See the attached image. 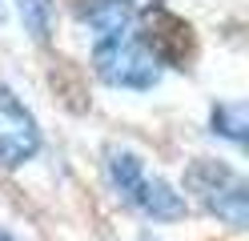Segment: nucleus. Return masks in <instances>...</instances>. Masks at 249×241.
<instances>
[{
  "label": "nucleus",
  "mask_w": 249,
  "mask_h": 241,
  "mask_svg": "<svg viewBox=\"0 0 249 241\" xmlns=\"http://www.w3.org/2000/svg\"><path fill=\"white\" fill-rule=\"evenodd\" d=\"M105 181L117 193L121 205H129L133 213H141L145 221H181L189 213V197L177 193L165 177L145 169V157L124 149V145H108L105 149Z\"/></svg>",
  "instance_id": "1"
},
{
  "label": "nucleus",
  "mask_w": 249,
  "mask_h": 241,
  "mask_svg": "<svg viewBox=\"0 0 249 241\" xmlns=\"http://www.w3.org/2000/svg\"><path fill=\"white\" fill-rule=\"evenodd\" d=\"M209 133L229 145H245L249 137V105L245 101H217L209 109Z\"/></svg>",
  "instance_id": "7"
},
{
  "label": "nucleus",
  "mask_w": 249,
  "mask_h": 241,
  "mask_svg": "<svg viewBox=\"0 0 249 241\" xmlns=\"http://www.w3.org/2000/svg\"><path fill=\"white\" fill-rule=\"evenodd\" d=\"M20 24L36 44L53 40V24H56V0H17Z\"/></svg>",
  "instance_id": "8"
},
{
  "label": "nucleus",
  "mask_w": 249,
  "mask_h": 241,
  "mask_svg": "<svg viewBox=\"0 0 249 241\" xmlns=\"http://www.w3.org/2000/svg\"><path fill=\"white\" fill-rule=\"evenodd\" d=\"M92 73L97 80H105L108 89H124V93H149L161 85V73L165 64L153 56V48L133 32L113 40H101L92 44Z\"/></svg>",
  "instance_id": "3"
},
{
  "label": "nucleus",
  "mask_w": 249,
  "mask_h": 241,
  "mask_svg": "<svg viewBox=\"0 0 249 241\" xmlns=\"http://www.w3.org/2000/svg\"><path fill=\"white\" fill-rule=\"evenodd\" d=\"M0 241H17V237H12V233H8V229H0Z\"/></svg>",
  "instance_id": "10"
},
{
  "label": "nucleus",
  "mask_w": 249,
  "mask_h": 241,
  "mask_svg": "<svg viewBox=\"0 0 249 241\" xmlns=\"http://www.w3.org/2000/svg\"><path fill=\"white\" fill-rule=\"evenodd\" d=\"M149 48L153 56H157L161 64H169V69H189V60L197 53V40H193V28L181 20V16H173L169 8H149L145 12V28L137 32Z\"/></svg>",
  "instance_id": "5"
},
{
  "label": "nucleus",
  "mask_w": 249,
  "mask_h": 241,
  "mask_svg": "<svg viewBox=\"0 0 249 241\" xmlns=\"http://www.w3.org/2000/svg\"><path fill=\"white\" fill-rule=\"evenodd\" d=\"M76 16H81V24L92 32V44L124 37V32H133L141 24L137 0H81V4H76Z\"/></svg>",
  "instance_id": "6"
},
{
  "label": "nucleus",
  "mask_w": 249,
  "mask_h": 241,
  "mask_svg": "<svg viewBox=\"0 0 249 241\" xmlns=\"http://www.w3.org/2000/svg\"><path fill=\"white\" fill-rule=\"evenodd\" d=\"M185 193L197 197V205L221 225H229V229H245L249 225V181L229 161L193 157L185 165Z\"/></svg>",
  "instance_id": "2"
},
{
  "label": "nucleus",
  "mask_w": 249,
  "mask_h": 241,
  "mask_svg": "<svg viewBox=\"0 0 249 241\" xmlns=\"http://www.w3.org/2000/svg\"><path fill=\"white\" fill-rule=\"evenodd\" d=\"M141 241H157V237H149V233H145V237H141Z\"/></svg>",
  "instance_id": "11"
},
{
  "label": "nucleus",
  "mask_w": 249,
  "mask_h": 241,
  "mask_svg": "<svg viewBox=\"0 0 249 241\" xmlns=\"http://www.w3.org/2000/svg\"><path fill=\"white\" fill-rule=\"evenodd\" d=\"M40 145H44V137H40V125L33 117V109L8 85H0V165L4 169L28 165L40 153Z\"/></svg>",
  "instance_id": "4"
},
{
  "label": "nucleus",
  "mask_w": 249,
  "mask_h": 241,
  "mask_svg": "<svg viewBox=\"0 0 249 241\" xmlns=\"http://www.w3.org/2000/svg\"><path fill=\"white\" fill-rule=\"evenodd\" d=\"M4 12H8V0H0V24H4Z\"/></svg>",
  "instance_id": "9"
}]
</instances>
